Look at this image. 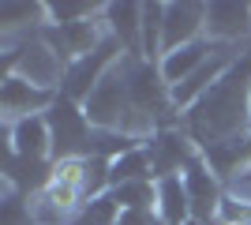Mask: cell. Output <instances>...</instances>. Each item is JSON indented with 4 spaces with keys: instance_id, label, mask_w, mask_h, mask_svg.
<instances>
[{
    "instance_id": "6da1fadb",
    "label": "cell",
    "mask_w": 251,
    "mask_h": 225,
    "mask_svg": "<svg viewBox=\"0 0 251 225\" xmlns=\"http://www.w3.org/2000/svg\"><path fill=\"white\" fill-rule=\"evenodd\" d=\"M248 128H251V49L184 113V131L195 139L199 150L248 135Z\"/></svg>"
},
{
    "instance_id": "7a4b0ae2",
    "label": "cell",
    "mask_w": 251,
    "mask_h": 225,
    "mask_svg": "<svg viewBox=\"0 0 251 225\" xmlns=\"http://www.w3.org/2000/svg\"><path fill=\"white\" fill-rule=\"evenodd\" d=\"M4 75H19V79H26V83L42 86V90L60 94L68 64L52 53V45L38 34V38H30V42L4 49Z\"/></svg>"
},
{
    "instance_id": "3957f363",
    "label": "cell",
    "mask_w": 251,
    "mask_h": 225,
    "mask_svg": "<svg viewBox=\"0 0 251 225\" xmlns=\"http://www.w3.org/2000/svg\"><path fill=\"white\" fill-rule=\"evenodd\" d=\"M83 113H86V120H90V128H98V131H124V120H127L124 56L105 72V79L94 86V94L83 101Z\"/></svg>"
},
{
    "instance_id": "277c9868",
    "label": "cell",
    "mask_w": 251,
    "mask_h": 225,
    "mask_svg": "<svg viewBox=\"0 0 251 225\" xmlns=\"http://www.w3.org/2000/svg\"><path fill=\"white\" fill-rule=\"evenodd\" d=\"M45 117H49V128H52V161L83 158L86 143H90V131H94L86 113H83V105H75L68 98H56V105Z\"/></svg>"
},
{
    "instance_id": "5b68a950",
    "label": "cell",
    "mask_w": 251,
    "mask_h": 225,
    "mask_svg": "<svg viewBox=\"0 0 251 225\" xmlns=\"http://www.w3.org/2000/svg\"><path fill=\"white\" fill-rule=\"evenodd\" d=\"M180 176H184V188H188V199H191V218H195V222H206V225H221L225 184H221V176L202 161V154H195Z\"/></svg>"
},
{
    "instance_id": "8992f818",
    "label": "cell",
    "mask_w": 251,
    "mask_h": 225,
    "mask_svg": "<svg viewBox=\"0 0 251 225\" xmlns=\"http://www.w3.org/2000/svg\"><path fill=\"white\" fill-rule=\"evenodd\" d=\"M124 56V49H120V42H109L101 45V49H94L90 56H83V60H75V64H68V75H64V86H60V98H68V101H75V105H83L86 98L94 94V86L105 79V72L116 64Z\"/></svg>"
},
{
    "instance_id": "52a82bcc",
    "label": "cell",
    "mask_w": 251,
    "mask_h": 225,
    "mask_svg": "<svg viewBox=\"0 0 251 225\" xmlns=\"http://www.w3.org/2000/svg\"><path fill=\"white\" fill-rule=\"evenodd\" d=\"M56 98L60 94L42 90V86L19 79V75H4L0 79V117H4V124H19L26 117H42V113H49L56 105Z\"/></svg>"
},
{
    "instance_id": "ba28073f",
    "label": "cell",
    "mask_w": 251,
    "mask_h": 225,
    "mask_svg": "<svg viewBox=\"0 0 251 225\" xmlns=\"http://www.w3.org/2000/svg\"><path fill=\"white\" fill-rule=\"evenodd\" d=\"M147 154L154 161V180H161V176H180L188 161L199 154V147L184 128H161L147 139Z\"/></svg>"
},
{
    "instance_id": "9c48e42d",
    "label": "cell",
    "mask_w": 251,
    "mask_h": 225,
    "mask_svg": "<svg viewBox=\"0 0 251 225\" xmlns=\"http://www.w3.org/2000/svg\"><path fill=\"white\" fill-rule=\"evenodd\" d=\"M206 42L232 49L251 45V4H232V0L206 4Z\"/></svg>"
},
{
    "instance_id": "30bf717a",
    "label": "cell",
    "mask_w": 251,
    "mask_h": 225,
    "mask_svg": "<svg viewBox=\"0 0 251 225\" xmlns=\"http://www.w3.org/2000/svg\"><path fill=\"white\" fill-rule=\"evenodd\" d=\"M4 135H8V154H15V158H30V161L52 158V128L45 113L26 117L19 124H4Z\"/></svg>"
},
{
    "instance_id": "8fae6325",
    "label": "cell",
    "mask_w": 251,
    "mask_h": 225,
    "mask_svg": "<svg viewBox=\"0 0 251 225\" xmlns=\"http://www.w3.org/2000/svg\"><path fill=\"white\" fill-rule=\"evenodd\" d=\"M206 38V4H165V53Z\"/></svg>"
},
{
    "instance_id": "7c38bea8",
    "label": "cell",
    "mask_w": 251,
    "mask_h": 225,
    "mask_svg": "<svg viewBox=\"0 0 251 225\" xmlns=\"http://www.w3.org/2000/svg\"><path fill=\"white\" fill-rule=\"evenodd\" d=\"M105 26L124 56H143V4H105Z\"/></svg>"
},
{
    "instance_id": "4fadbf2b",
    "label": "cell",
    "mask_w": 251,
    "mask_h": 225,
    "mask_svg": "<svg viewBox=\"0 0 251 225\" xmlns=\"http://www.w3.org/2000/svg\"><path fill=\"white\" fill-rule=\"evenodd\" d=\"M199 154L210 169L221 176V184H229L232 176L251 169V131L248 135H236V139H225V143H214V147H202Z\"/></svg>"
},
{
    "instance_id": "5bb4252c",
    "label": "cell",
    "mask_w": 251,
    "mask_h": 225,
    "mask_svg": "<svg viewBox=\"0 0 251 225\" xmlns=\"http://www.w3.org/2000/svg\"><path fill=\"white\" fill-rule=\"evenodd\" d=\"M214 49H218V45L202 38V42H191V45H180V49L165 53V56H161V64H157V68H161V79H165L169 86H180L191 72H199L210 56H214Z\"/></svg>"
},
{
    "instance_id": "9a60e30c",
    "label": "cell",
    "mask_w": 251,
    "mask_h": 225,
    "mask_svg": "<svg viewBox=\"0 0 251 225\" xmlns=\"http://www.w3.org/2000/svg\"><path fill=\"white\" fill-rule=\"evenodd\" d=\"M157 222L165 225H188L191 222V199L184 188V176H161L157 180Z\"/></svg>"
},
{
    "instance_id": "2e32d148",
    "label": "cell",
    "mask_w": 251,
    "mask_h": 225,
    "mask_svg": "<svg viewBox=\"0 0 251 225\" xmlns=\"http://www.w3.org/2000/svg\"><path fill=\"white\" fill-rule=\"evenodd\" d=\"M165 56V4H143V60L161 64Z\"/></svg>"
},
{
    "instance_id": "e0dca14e",
    "label": "cell",
    "mask_w": 251,
    "mask_h": 225,
    "mask_svg": "<svg viewBox=\"0 0 251 225\" xmlns=\"http://www.w3.org/2000/svg\"><path fill=\"white\" fill-rule=\"evenodd\" d=\"M45 11H49L52 26H72V23L105 15V4H90V0H45Z\"/></svg>"
},
{
    "instance_id": "ac0fdd59",
    "label": "cell",
    "mask_w": 251,
    "mask_h": 225,
    "mask_svg": "<svg viewBox=\"0 0 251 225\" xmlns=\"http://www.w3.org/2000/svg\"><path fill=\"white\" fill-rule=\"evenodd\" d=\"M120 210H124V206L116 203L113 192L94 195V199H86V206L79 210L75 225H116V222H120Z\"/></svg>"
},
{
    "instance_id": "d6986e66",
    "label": "cell",
    "mask_w": 251,
    "mask_h": 225,
    "mask_svg": "<svg viewBox=\"0 0 251 225\" xmlns=\"http://www.w3.org/2000/svg\"><path fill=\"white\" fill-rule=\"evenodd\" d=\"M225 195H229V199H236L240 206H248V210H251V169H244L240 176H232V180L225 184Z\"/></svg>"
},
{
    "instance_id": "ffe728a7",
    "label": "cell",
    "mask_w": 251,
    "mask_h": 225,
    "mask_svg": "<svg viewBox=\"0 0 251 225\" xmlns=\"http://www.w3.org/2000/svg\"><path fill=\"white\" fill-rule=\"evenodd\" d=\"M116 225H157V210H150V206L120 210V222H116Z\"/></svg>"
},
{
    "instance_id": "44dd1931",
    "label": "cell",
    "mask_w": 251,
    "mask_h": 225,
    "mask_svg": "<svg viewBox=\"0 0 251 225\" xmlns=\"http://www.w3.org/2000/svg\"><path fill=\"white\" fill-rule=\"evenodd\" d=\"M188 225H206V222H195V218H191V222H188Z\"/></svg>"
},
{
    "instance_id": "7402d4cb",
    "label": "cell",
    "mask_w": 251,
    "mask_h": 225,
    "mask_svg": "<svg viewBox=\"0 0 251 225\" xmlns=\"http://www.w3.org/2000/svg\"><path fill=\"white\" fill-rule=\"evenodd\" d=\"M157 225H165V222H157Z\"/></svg>"
}]
</instances>
